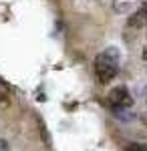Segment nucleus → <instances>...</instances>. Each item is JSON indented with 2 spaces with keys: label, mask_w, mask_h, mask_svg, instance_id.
I'll return each instance as SVG.
<instances>
[{
  "label": "nucleus",
  "mask_w": 147,
  "mask_h": 151,
  "mask_svg": "<svg viewBox=\"0 0 147 151\" xmlns=\"http://www.w3.org/2000/svg\"><path fill=\"white\" fill-rule=\"evenodd\" d=\"M119 69H121V52L117 47H107L95 57L93 70H95V77L101 85H107L113 81L119 75Z\"/></svg>",
  "instance_id": "obj_1"
},
{
  "label": "nucleus",
  "mask_w": 147,
  "mask_h": 151,
  "mask_svg": "<svg viewBox=\"0 0 147 151\" xmlns=\"http://www.w3.org/2000/svg\"><path fill=\"white\" fill-rule=\"evenodd\" d=\"M107 101H109V105H111V109H129V107L133 105L131 93L127 91V87H123V85L111 89L109 95H107Z\"/></svg>",
  "instance_id": "obj_2"
},
{
  "label": "nucleus",
  "mask_w": 147,
  "mask_h": 151,
  "mask_svg": "<svg viewBox=\"0 0 147 151\" xmlns=\"http://www.w3.org/2000/svg\"><path fill=\"white\" fill-rule=\"evenodd\" d=\"M139 6V0H113V8L119 14H131Z\"/></svg>",
  "instance_id": "obj_3"
},
{
  "label": "nucleus",
  "mask_w": 147,
  "mask_h": 151,
  "mask_svg": "<svg viewBox=\"0 0 147 151\" xmlns=\"http://www.w3.org/2000/svg\"><path fill=\"white\" fill-rule=\"evenodd\" d=\"M133 16H135L139 22L143 24V28H147V4H143V6H139L135 12H133Z\"/></svg>",
  "instance_id": "obj_4"
},
{
  "label": "nucleus",
  "mask_w": 147,
  "mask_h": 151,
  "mask_svg": "<svg viewBox=\"0 0 147 151\" xmlns=\"http://www.w3.org/2000/svg\"><path fill=\"white\" fill-rule=\"evenodd\" d=\"M113 115L117 117V119H121V121H131V119H135L133 111H129V109H113Z\"/></svg>",
  "instance_id": "obj_5"
},
{
  "label": "nucleus",
  "mask_w": 147,
  "mask_h": 151,
  "mask_svg": "<svg viewBox=\"0 0 147 151\" xmlns=\"http://www.w3.org/2000/svg\"><path fill=\"white\" fill-rule=\"evenodd\" d=\"M125 151H147V145L145 143H129Z\"/></svg>",
  "instance_id": "obj_6"
},
{
  "label": "nucleus",
  "mask_w": 147,
  "mask_h": 151,
  "mask_svg": "<svg viewBox=\"0 0 147 151\" xmlns=\"http://www.w3.org/2000/svg\"><path fill=\"white\" fill-rule=\"evenodd\" d=\"M10 147H8V141H4V139H0V151H8Z\"/></svg>",
  "instance_id": "obj_7"
},
{
  "label": "nucleus",
  "mask_w": 147,
  "mask_h": 151,
  "mask_svg": "<svg viewBox=\"0 0 147 151\" xmlns=\"http://www.w3.org/2000/svg\"><path fill=\"white\" fill-rule=\"evenodd\" d=\"M141 58H143V60H145V63H147V48H145V50H143V52H141Z\"/></svg>",
  "instance_id": "obj_8"
},
{
  "label": "nucleus",
  "mask_w": 147,
  "mask_h": 151,
  "mask_svg": "<svg viewBox=\"0 0 147 151\" xmlns=\"http://www.w3.org/2000/svg\"><path fill=\"white\" fill-rule=\"evenodd\" d=\"M2 99H4V89L0 87V103H2Z\"/></svg>",
  "instance_id": "obj_9"
},
{
  "label": "nucleus",
  "mask_w": 147,
  "mask_h": 151,
  "mask_svg": "<svg viewBox=\"0 0 147 151\" xmlns=\"http://www.w3.org/2000/svg\"><path fill=\"white\" fill-rule=\"evenodd\" d=\"M143 121H145V123H147V115H145V119H143Z\"/></svg>",
  "instance_id": "obj_10"
},
{
  "label": "nucleus",
  "mask_w": 147,
  "mask_h": 151,
  "mask_svg": "<svg viewBox=\"0 0 147 151\" xmlns=\"http://www.w3.org/2000/svg\"><path fill=\"white\" fill-rule=\"evenodd\" d=\"M145 30H147V28H145ZM145 40H147V32H145Z\"/></svg>",
  "instance_id": "obj_11"
}]
</instances>
